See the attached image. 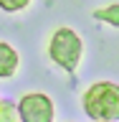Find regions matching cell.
<instances>
[{
	"mask_svg": "<svg viewBox=\"0 0 119 122\" xmlns=\"http://www.w3.org/2000/svg\"><path fill=\"white\" fill-rule=\"evenodd\" d=\"M0 122H18V107L13 102H0Z\"/></svg>",
	"mask_w": 119,
	"mask_h": 122,
	"instance_id": "8992f818",
	"label": "cell"
},
{
	"mask_svg": "<svg viewBox=\"0 0 119 122\" xmlns=\"http://www.w3.org/2000/svg\"><path fill=\"white\" fill-rule=\"evenodd\" d=\"M18 114L23 122H53V102L48 94L28 92L18 102Z\"/></svg>",
	"mask_w": 119,
	"mask_h": 122,
	"instance_id": "3957f363",
	"label": "cell"
},
{
	"mask_svg": "<svg viewBox=\"0 0 119 122\" xmlns=\"http://www.w3.org/2000/svg\"><path fill=\"white\" fill-rule=\"evenodd\" d=\"M84 112L96 122H114L119 120V84L114 81H96L84 92Z\"/></svg>",
	"mask_w": 119,
	"mask_h": 122,
	"instance_id": "6da1fadb",
	"label": "cell"
},
{
	"mask_svg": "<svg viewBox=\"0 0 119 122\" xmlns=\"http://www.w3.org/2000/svg\"><path fill=\"white\" fill-rule=\"evenodd\" d=\"M20 66V56L15 51L10 43L5 41H0V79H8V76H13Z\"/></svg>",
	"mask_w": 119,
	"mask_h": 122,
	"instance_id": "277c9868",
	"label": "cell"
},
{
	"mask_svg": "<svg viewBox=\"0 0 119 122\" xmlns=\"http://www.w3.org/2000/svg\"><path fill=\"white\" fill-rule=\"evenodd\" d=\"M94 18L101 20V23H109L112 28H119V3H112V5H106V8L94 10Z\"/></svg>",
	"mask_w": 119,
	"mask_h": 122,
	"instance_id": "5b68a950",
	"label": "cell"
},
{
	"mask_svg": "<svg viewBox=\"0 0 119 122\" xmlns=\"http://www.w3.org/2000/svg\"><path fill=\"white\" fill-rule=\"evenodd\" d=\"M30 0H0V10H5V13H18L23 8H28Z\"/></svg>",
	"mask_w": 119,
	"mask_h": 122,
	"instance_id": "52a82bcc",
	"label": "cell"
},
{
	"mask_svg": "<svg viewBox=\"0 0 119 122\" xmlns=\"http://www.w3.org/2000/svg\"><path fill=\"white\" fill-rule=\"evenodd\" d=\"M81 53H84V43L79 33H74L71 28H56L53 30L51 41H48V56L56 66L66 69V71H74L81 61Z\"/></svg>",
	"mask_w": 119,
	"mask_h": 122,
	"instance_id": "7a4b0ae2",
	"label": "cell"
}]
</instances>
